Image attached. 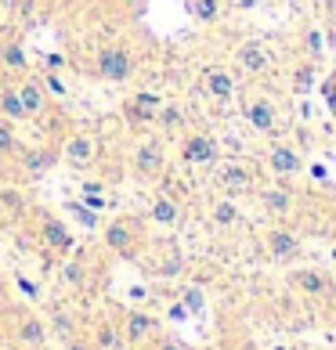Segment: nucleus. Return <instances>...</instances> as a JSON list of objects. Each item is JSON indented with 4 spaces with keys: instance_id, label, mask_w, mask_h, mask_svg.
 <instances>
[{
    "instance_id": "nucleus-1",
    "label": "nucleus",
    "mask_w": 336,
    "mask_h": 350,
    "mask_svg": "<svg viewBox=\"0 0 336 350\" xmlns=\"http://www.w3.org/2000/svg\"><path fill=\"white\" fill-rule=\"evenodd\" d=\"M138 69H141V55L134 51V44H127V40H105V44H98L94 51H90L87 66H83V72L90 76V80L112 83V87L131 83L134 76H138Z\"/></svg>"
},
{
    "instance_id": "nucleus-2",
    "label": "nucleus",
    "mask_w": 336,
    "mask_h": 350,
    "mask_svg": "<svg viewBox=\"0 0 336 350\" xmlns=\"http://www.w3.org/2000/svg\"><path fill=\"white\" fill-rule=\"evenodd\" d=\"M145 224L148 220L138 217V213L112 217L109 224H101V245H105L112 256H120V260H138V256L145 253V239H148Z\"/></svg>"
},
{
    "instance_id": "nucleus-3",
    "label": "nucleus",
    "mask_w": 336,
    "mask_h": 350,
    "mask_svg": "<svg viewBox=\"0 0 336 350\" xmlns=\"http://www.w3.org/2000/svg\"><path fill=\"white\" fill-rule=\"evenodd\" d=\"M166 170H170V141L156 131L138 134L131 148V174L138 180H159Z\"/></svg>"
},
{
    "instance_id": "nucleus-4",
    "label": "nucleus",
    "mask_w": 336,
    "mask_h": 350,
    "mask_svg": "<svg viewBox=\"0 0 336 350\" xmlns=\"http://www.w3.org/2000/svg\"><path fill=\"white\" fill-rule=\"evenodd\" d=\"M29 224H33V235L36 242H40V250L51 253V256H69L76 250V235H73V228L62 220L58 213H51V210H36L33 206V213H29Z\"/></svg>"
},
{
    "instance_id": "nucleus-5",
    "label": "nucleus",
    "mask_w": 336,
    "mask_h": 350,
    "mask_svg": "<svg viewBox=\"0 0 336 350\" xmlns=\"http://www.w3.org/2000/svg\"><path fill=\"white\" fill-rule=\"evenodd\" d=\"M25 72H33L25 33H22L18 18H8V22H0V76L18 80V76H25Z\"/></svg>"
},
{
    "instance_id": "nucleus-6",
    "label": "nucleus",
    "mask_w": 336,
    "mask_h": 350,
    "mask_svg": "<svg viewBox=\"0 0 336 350\" xmlns=\"http://www.w3.org/2000/svg\"><path fill=\"white\" fill-rule=\"evenodd\" d=\"M58 163H66L69 170H94L101 163V137L90 131H73L58 137Z\"/></svg>"
},
{
    "instance_id": "nucleus-7",
    "label": "nucleus",
    "mask_w": 336,
    "mask_h": 350,
    "mask_svg": "<svg viewBox=\"0 0 336 350\" xmlns=\"http://www.w3.org/2000/svg\"><path fill=\"white\" fill-rule=\"evenodd\" d=\"M214 185L221 188V196H250V191H257L261 185H257V166L246 163V159H217L214 163Z\"/></svg>"
},
{
    "instance_id": "nucleus-8",
    "label": "nucleus",
    "mask_w": 336,
    "mask_h": 350,
    "mask_svg": "<svg viewBox=\"0 0 336 350\" xmlns=\"http://www.w3.org/2000/svg\"><path fill=\"white\" fill-rule=\"evenodd\" d=\"M177 159L185 166H214L217 159H221V141H217L210 131L188 126V131L177 137Z\"/></svg>"
},
{
    "instance_id": "nucleus-9",
    "label": "nucleus",
    "mask_w": 336,
    "mask_h": 350,
    "mask_svg": "<svg viewBox=\"0 0 336 350\" xmlns=\"http://www.w3.org/2000/svg\"><path fill=\"white\" fill-rule=\"evenodd\" d=\"M242 120L253 134L271 137L282 126V109L275 105V98H268L264 90H253V94L242 98Z\"/></svg>"
},
{
    "instance_id": "nucleus-10",
    "label": "nucleus",
    "mask_w": 336,
    "mask_h": 350,
    "mask_svg": "<svg viewBox=\"0 0 336 350\" xmlns=\"http://www.w3.org/2000/svg\"><path fill=\"white\" fill-rule=\"evenodd\" d=\"M58 166V148L55 145H22L15 148V155H11V170L22 174L25 180H40L47 177L51 170Z\"/></svg>"
},
{
    "instance_id": "nucleus-11",
    "label": "nucleus",
    "mask_w": 336,
    "mask_h": 350,
    "mask_svg": "<svg viewBox=\"0 0 336 350\" xmlns=\"http://www.w3.org/2000/svg\"><path fill=\"white\" fill-rule=\"evenodd\" d=\"M163 101H166V98L159 94V90H134V94L123 101V109H120L123 123H127V131L148 134V131H152V123H156V112H159Z\"/></svg>"
},
{
    "instance_id": "nucleus-12",
    "label": "nucleus",
    "mask_w": 336,
    "mask_h": 350,
    "mask_svg": "<svg viewBox=\"0 0 336 350\" xmlns=\"http://www.w3.org/2000/svg\"><path fill=\"white\" fill-rule=\"evenodd\" d=\"M11 321V340H15L22 350H44L47 340H51V332H47V321L44 314H36L33 307H18V310H11L8 314Z\"/></svg>"
},
{
    "instance_id": "nucleus-13",
    "label": "nucleus",
    "mask_w": 336,
    "mask_h": 350,
    "mask_svg": "<svg viewBox=\"0 0 336 350\" xmlns=\"http://www.w3.org/2000/svg\"><path fill=\"white\" fill-rule=\"evenodd\" d=\"M271 69H275V55L261 40H242L231 51V72L242 76V80H261Z\"/></svg>"
},
{
    "instance_id": "nucleus-14",
    "label": "nucleus",
    "mask_w": 336,
    "mask_h": 350,
    "mask_svg": "<svg viewBox=\"0 0 336 350\" xmlns=\"http://www.w3.org/2000/svg\"><path fill=\"white\" fill-rule=\"evenodd\" d=\"M116 325H120V340H123L127 347H134V350H138V347H148V343L163 332V329H159V318L152 314V310H145V307H127Z\"/></svg>"
},
{
    "instance_id": "nucleus-15",
    "label": "nucleus",
    "mask_w": 336,
    "mask_h": 350,
    "mask_svg": "<svg viewBox=\"0 0 336 350\" xmlns=\"http://www.w3.org/2000/svg\"><path fill=\"white\" fill-rule=\"evenodd\" d=\"M264 170L275 180H289L296 174H304L307 163H304V155L296 152V145H289V141H275V145H268V152H264Z\"/></svg>"
},
{
    "instance_id": "nucleus-16",
    "label": "nucleus",
    "mask_w": 336,
    "mask_h": 350,
    "mask_svg": "<svg viewBox=\"0 0 336 350\" xmlns=\"http://www.w3.org/2000/svg\"><path fill=\"white\" fill-rule=\"evenodd\" d=\"M55 282H58V289H66V293H87L90 289V260L80 253V245L58 260Z\"/></svg>"
},
{
    "instance_id": "nucleus-17",
    "label": "nucleus",
    "mask_w": 336,
    "mask_h": 350,
    "mask_svg": "<svg viewBox=\"0 0 336 350\" xmlns=\"http://www.w3.org/2000/svg\"><path fill=\"white\" fill-rule=\"evenodd\" d=\"M29 213H33V206L18 185H0V228L18 231L29 224Z\"/></svg>"
},
{
    "instance_id": "nucleus-18",
    "label": "nucleus",
    "mask_w": 336,
    "mask_h": 350,
    "mask_svg": "<svg viewBox=\"0 0 336 350\" xmlns=\"http://www.w3.org/2000/svg\"><path fill=\"white\" fill-rule=\"evenodd\" d=\"M15 83H18L22 105H25V112H29V123H40V120H47V116L55 112V101H51V94L44 90V83H40V76H36V72L18 76Z\"/></svg>"
},
{
    "instance_id": "nucleus-19",
    "label": "nucleus",
    "mask_w": 336,
    "mask_h": 350,
    "mask_svg": "<svg viewBox=\"0 0 336 350\" xmlns=\"http://www.w3.org/2000/svg\"><path fill=\"white\" fill-rule=\"evenodd\" d=\"M199 90L210 101H217V105H228V101L239 94V80H235V72H231V66H206L203 76H199Z\"/></svg>"
},
{
    "instance_id": "nucleus-20",
    "label": "nucleus",
    "mask_w": 336,
    "mask_h": 350,
    "mask_svg": "<svg viewBox=\"0 0 336 350\" xmlns=\"http://www.w3.org/2000/svg\"><path fill=\"white\" fill-rule=\"evenodd\" d=\"M264 250L275 264H289V260L300 256V235L286 224H275V228L264 231Z\"/></svg>"
},
{
    "instance_id": "nucleus-21",
    "label": "nucleus",
    "mask_w": 336,
    "mask_h": 350,
    "mask_svg": "<svg viewBox=\"0 0 336 350\" xmlns=\"http://www.w3.org/2000/svg\"><path fill=\"white\" fill-rule=\"evenodd\" d=\"M145 220H148L152 228L170 231V228H177L181 220H185V202L174 199V196H163V191H156V196L148 199V206H145Z\"/></svg>"
},
{
    "instance_id": "nucleus-22",
    "label": "nucleus",
    "mask_w": 336,
    "mask_h": 350,
    "mask_svg": "<svg viewBox=\"0 0 336 350\" xmlns=\"http://www.w3.org/2000/svg\"><path fill=\"white\" fill-rule=\"evenodd\" d=\"M188 126H192L188 109L181 105V101H163L159 112H156V123H152V131H156L159 137H166V141H177Z\"/></svg>"
},
{
    "instance_id": "nucleus-23",
    "label": "nucleus",
    "mask_w": 336,
    "mask_h": 350,
    "mask_svg": "<svg viewBox=\"0 0 336 350\" xmlns=\"http://www.w3.org/2000/svg\"><path fill=\"white\" fill-rule=\"evenodd\" d=\"M253 196H257V202H261V210L271 213V217H289L293 206H296V196H293V188L286 185V180H275V185L257 188Z\"/></svg>"
},
{
    "instance_id": "nucleus-24",
    "label": "nucleus",
    "mask_w": 336,
    "mask_h": 350,
    "mask_svg": "<svg viewBox=\"0 0 336 350\" xmlns=\"http://www.w3.org/2000/svg\"><path fill=\"white\" fill-rule=\"evenodd\" d=\"M289 285L300 296H311V300H326V296H333V278L326 275V271H318V267H296L289 275Z\"/></svg>"
},
{
    "instance_id": "nucleus-25",
    "label": "nucleus",
    "mask_w": 336,
    "mask_h": 350,
    "mask_svg": "<svg viewBox=\"0 0 336 350\" xmlns=\"http://www.w3.org/2000/svg\"><path fill=\"white\" fill-rule=\"evenodd\" d=\"M0 116L11 123H29V112H25L22 98H18V83L11 80V76H0Z\"/></svg>"
},
{
    "instance_id": "nucleus-26",
    "label": "nucleus",
    "mask_w": 336,
    "mask_h": 350,
    "mask_svg": "<svg viewBox=\"0 0 336 350\" xmlns=\"http://www.w3.org/2000/svg\"><path fill=\"white\" fill-rule=\"evenodd\" d=\"M145 267H148V275H152V278L174 282V278H181V275L188 271V260H185V253L170 250V253H163L159 260H152V264H145Z\"/></svg>"
},
{
    "instance_id": "nucleus-27",
    "label": "nucleus",
    "mask_w": 336,
    "mask_h": 350,
    "mask_svg": "<svg viewBox=\"0 0 336 350\" xmlns=\"http://www.w3.org/2000/svg\"><path fill=\"white\" fill-rule=\"evenodd\" d=\"M239 220H242V210H239V202L231 199V196H217V199L210 202V224H214V228L228 231V228H235Z\"/></svg>"
},
{
    "instance_id": "nucleus-28",
    "label": "nucleus",
    "mask_w": 336,
    "mask_h": 350,
    "mask_svg": "<svg viewBox=\"0 0 336 350\" xmlns=\"http://www.w3.org/2000/svg\"><path fill=\"white\" fill-rule=\"evenodd\" d=\"M185 11H188V18H192V22L214 25V22H221V18H224L228 4H224V0H185Z\"/></svg>"
},
{
    "instance_id": "nucleus-29",
    "label": "nucleus",
    "mask_w": 336,
    "mask_h": 350,
    "mask_svg": "<svg viewBox=\"0 0 336 350\" xmlns=\"http://www.w3.org/2000/svg\"><path fill=\"white\" fill-rule=\"evenodd\" d=\"M44 321H47V332H51V336H58V340H62V347H66L69 340H76V336H80V325H76L73 310H66V307H58L55 314H51V318H44Z\"/></svg>"
},
{
    "instance_id": "nucleus-30",
    "label": "nucleus",
    "mask_w": 336,
    "mask_h": 350,
    "mask_svg": "<svg viewBox=\"0 0 336 350\" xmlns=\"http://www.w3.org/2000/svg\"><path fill=\"white\" fill-rule=\"evenodd\" d=\"M289 90L296 98H304L307 90H315V62L311 58H304V62H296V69L289 76Z\"/></svg>"
},
{
    "instance_id": "nucleus-31",
    "label": "nucleus",
    "mask_w": 336,
    "mask_h": 350,
    "mask_svg": "<svg viewBox=\"0 0 336 350\" xmlns=\"http://www.w3.org/2000/svg\"><path fill=\"white\" fill-rule=\"evenodd\" d=\"M62 206H66V213H69L80 228H87V231H98V228H101V213L90 210V206H83L80 199H69V202H62Z\"/></svg>"
},
{
    "instance_id": "nucleus-32",
    "label": "nucleus",
    "mask_w": 336,
    "mask_h": 350,
    "mask_svg": "<svg viewBox=\"0 0 336 350\" xmlns=\"http://www.w3.org/2000/svg\"><path fill=\"white\" fill-rule=\"evenodd\" d=\"M90 343H94L98 350H120V325L116 321H98L94 332H90Z\"/></svg>"
},
{
    "instance_id": "nucleus-33",
    "label": "nucleus",
    "mask_w": 336,
    "mask_h": 350,
    "mask_svg": "<svg viewBox=\"0 0 336 350\" xmlns=\"http://www.w3.org/2000/svg\"><path fill=\"white\" fill-rule=\"evenodd\" d=\"M11 285H15V293L22 296V300H29V304H40L44 300V285L36 282V278H29L25 271H15V275H11Z\"/></svg>"
},
{
    "instance_id": "nucleus-34",
    "label": "nucleus",
    "mask_w": 336,
    "mask_h": 350,
    "mask_svg": "<svg viewBox=\"0 0 336 350\" xmlns=\"http://www.w3.org/2000/svg\"><path fill=\"white\" fill-rule=\"evenodd\" d=\"M18 145H22L18 123H11V120H4V116H0V155H4V159H11Z\"/></svg>"
},
{
    "instance_id": "nucleus-35",
    "label": "nucleus",
    "mask_w": 336,
    "mask_h": 350,
    "mask_svg": "<svg viewBox=\"0 0 336 350\" xmlns=\"http://www.w3.org/2000/svg\"><path fill=\"white\" fill-rule=\"evenodd\" d=\"M40 76V83H44V90L51 94V101H66L69 98V83L62 80V72H51V69H40L36 72Z\"/></svg>"
},
{
    "instance_id": "nucleus-36",
    "label": "nucleus",
    "mask_w": 336,
    "mask_h": 350,
    "mask_svg": "<svg viewBox=\"0 0 336 350\" xmlns=\"http://www.w3.org/2000/svg\"><path fill=\"white\" fill-rule=\"evenodd\" d=\"M177 300L188 307V314H203V310H206V293H203V285H185Z\"/></svg>"
},
{
    "instance_id": "nucleus-37",
    "label": "nucleus",
    "mask_w": 336,
    "mask_h": 350,
    "mask_svg": "<svg viewBox=\"0 0 336 350\" xmlns=\"http://www.w3.org/2000/svg\"><path fill=\"white\" fill-rule=\"evenodd\" d=\"M318 90H322V101H326V109L336 116V69L326 76V80H322V87H318Z\"/></svg>"
},
{
    "instance_id": "nucleus-38",
    "label": "nucleus",
    "mask_w": 336,
    "mask_h": 350,
    "mask_svg": "<svg viewBox=\"0 0 336 350\" xmlns=\"http://www.w3.org/2000/svg\"><path fill=\"white\" fill-rule=\"evenodd\" d=\"M40 62H44V69H51V72L69 69V55H66V51H47V55H44Z\"/></svg>"
},
{
    "instance_id": "nucleus-39",
    "label": "nucleus",
    "mask_w": 336,
    "mask_h": 350,
    "mask_svg": "<svg viewBox=\"0 0 336 350\" xmlns=\"http://www.w3.org/2000/svg\"><path fill=\"white\" fill-rule=\"evenodd\" d=\"M152 347L156 350H188V343H181L177 336H166V332H159L156 340H152Z\"/></svg>"
},
{
    "instance_id": "nucleus-40",
    "label": "nucleus",
    "mask_w": 336,
    "mask_h": 350,
    "mask_svg": "<svg viewBox=\"0 0 336 350\" xmlns=\"http://www.w3.org/2000/svg\"><path fill=\"white\" fill-rule=\"evenodd\" d=\"M192 314H188V307L181 304V300H174V304H166V321H174V325H181V321H188Z\"/></svg>"
},
{
    "instance_id": "nucleus-41",
    "label": "nucleus",
    "mask_w": 336,
    "mask_h": 350,
    "mask_svg": "<svg viewBox=\"0 0 336 350\" xmlns=\"http://www.w3.org/2000/svg\"><path fill=\"white\" fill-rule=\"evenodd\" d=\"M80 196H109V180H80Z\"/></svg>"
},
{
    "instance_id": "nucleus-42",
    "label": "nucleus",
    "mask_w": 336,
    "mask_h": 350,
    "mask_svg": "<svg viewBox=\"0 0 336 350\" xmlns=\"http://www.w3.org/2000/svg\"><path fill=\"white\" fill-rule=\"evenodd\" d=\"M80 202H83V206H90V210H98V213L112 210V199H109V196H80Z\"/></svg>"
},
{
    "instance_id": "nucleus-43",
    "label": "nucleus",
    "mask_w": 336,
    "mask_h": 350,
    "mask_svg": "<svg viewBox=\"0 0 336 350\" xmlns=\"http://www.w3.org/2000/svg\"><path fill=\"white\" fill-rule=\"evenodd\" d=\"M304 44H307V51H311V62H318V55H322V33L318 29H307V36H304Z\"/></svg>"
},
{
    "instance_id": "nucleus-44",
    "label": "nucleus",
    "mask_w": 336,
    "mask_h": 350,
    "mask_svg": "<svg viewBox=\"0 0 336 350\" xmlns=\"http://www.w3.org/2000/svg\"><path fill=\"white\" fill-rule=\"evenodd\" d=\"M55 4L66 11V15H76V11H87L90 4H94V0H55Z\"/></svg>"
},
{
    "instance_id": "nucleus-45",
    "label": "nucleus",
    "mask_w": 336,
    "mask_h": 350,
    "mask_svg": "<svg viewBox=\"0 0 336 350\" xmlns=\"http://www.w3.org/2000/svg\"><path fill=\"white\" fill-rule=\"evenodd\" d=\"M224 4H228L231 11H253V8H261L264 0H224Z\"/></svg>"
},
{
    "instance_id": "nucleus-46",
    "label": "nucleus",
    "mask_w": 336,
    "mask_h": 350,
    "mask_svg": "<svg viewBox=\"0 0 336 350\" xmlns=\"http://www.w3.org/2000/svg\"><path fill=\"white\" fill-rule=\"evenodd\" d=\"M66 350H98V347L90 343V340H83V336H76V340H69V343H66Z\"/></svg>"
},
{
    "instance_id": "nucleus-47",
    "label": "nucleus",
    "mask_w": 336,
    "mask_h": 350,
    "mask_svg": "<svg viewBox=\"0 0 336 350\" xmlns=\"http://www.w3.org/2000/svg\"><path fill=\"white\" fill-rule=\"evenodd\" d=\"M307 174H311L315 180H329V170L322 163H307Z\"/></svg>"
},
{
    "instance_id": "nucleus-48",
    "label": "nucleus",
    "mask_w": 336,
    "mask_h": 350,
    "mask_svg": "<svg viewBox=\"0 0 336 350\" xmlns=\"http://www.w3.org/2000/svg\"><path fill=\"white\" fill-rule=\"evenodd\" d=\"M224 350H257V343L253 340H235V343H228Z\"/></svg>"
},
{
    "instance_id": "nucleus-49",
    "label": "nucleus",
    "mask_w": 336,
    "mask_h": 350,
    "mask_svg": "<svg viewBox=\"0 0 336 350\" xmlns=\"http://www.w3.org/2000/svg\"><path fill=\"white\" fill-rule=\"evenodd\" d=\"M120 4H127V8H134V11H141V4H145V0H120Z\"/></svg>"
},
{
    "instance_id": "nucleus-50",
    "label": "nucleus",
    "mask_w": 336,
    "mask_h": 350,
    "mask_svg": "<svg viewBox=\"0 0 336 350\" xmlns=\"http://www.w3.org/2000/svg\"><path fill=\"white\" fill-rule=\"evenodd\" d=\"M4 325H8V314H4V307H0V336H4Z\"/></svg>"
},
{
    "instance_id": "nucleus-51",
    "label": "nucleus",
    "mask_w": 336,
    "mask_h": 350,
    "mask_svg": "<svg viewBox=\"0 0 336 350\" xmlns=\"http://www.w3.org/2000/svg\"><path fill=\"white\" fill-rule=\"evenodd\" d=\"M329 260L336 264V242H333V250H329Z\"/></svg>"
},
{
    "instance_id": "nucleus-52",
    "label": "nucleus",
    "mask_w": 336,
    "mask_h": 350,
    "mask_svg": "<svg viewBox=\"0 0 336 350\" xmlns=\"http://www.w3.org/2000/svg\"><path fill=\"white\" fill-rule=\"evenodd\" d=\"M268 350H289L286 343H275V347H268Z\"/></svg>"
},
{
    "instance_id": "nucleus-53",
    "label": "nucleus",
    "mask_w": 336,
    "mask_h": 350,
    "mask_svg": "<svg viewBox=\"0 0 336 350\" xmlns=\"http://www.w3.org/2000/svg\"><path fill=\"white\" fill-rule=\"evenodd\" d=\"M138 350H156V347H152V343H148V347H138Z\"/></svg>"
}]
</instances>
